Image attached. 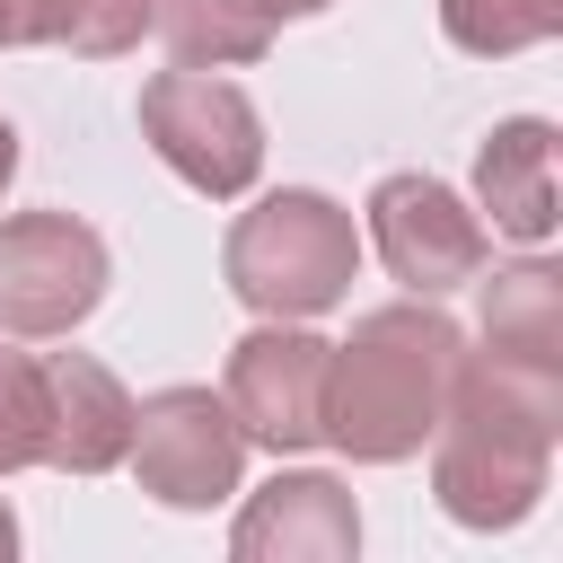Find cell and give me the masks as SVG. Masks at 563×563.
<instances>
[{
    "instance_id": "1",
    "label": "cell",
    "mask_w": 563,
    "mask_h": 563,
    "mask_svg": "<svg viewBox=\"0 0 563 563\" xmlns=\"http://www.w3.org/2000/svg\"><path fill=\"white\" fill-rule=\"evenodd\" d=\"M563 440V369L510 352H457L440 431H431V493L457 528H519L545 501V466Z\"/></svg>"
},
{
    "instance_id": "2",
    "label": "cell",
    "mask_w": 563,
    "mask_h": 563,
    "mask_svg": "<svg viewBox=\"0 0 563 563\" xmlns=\"http://www.w3.org/2000/svg\"><path fill=\"white\" fill-rule=\"evenodd\" d=\"M466 334L431 299H396L352 317L343 343H325V440L352 466H396L440 431L449 378Z\"/></svg>"
},
{
    "instance_id": "3",
    "label": "cell",
    "mask_w": 563,
    "mask_h": 563,
    "mask_svg": "<svg viewBox=\"0 0 563 563\" xmlns=\"http://www.w3.org/2000/svg\"><path fill=\"white\" fill-rule=\"evenodd\" d=\"M220 273H229V290H238L255 317H325V308L352 290V273H361L352 211H343L334 194L282 185V194H264L255 211L229 220Z\"/></svg>"
},
{
    "instance_id": "4",
    "label": "cell",
    "mask_w": 563,
    "mask_h": 563,
    "mask_svg": "<svg viewBox=\"0 0 563 563\" xmlns=\"http://www.w3.org/2000/svg\"><path fill=\"white\" fill-rule=\"evenodd\" d=\"M141 132H150V150H158L194 194H211V202H238V194L264 176V114H255V97H246L238 79H220V70H194V62L158 70V79L141 88Z\"/></svg>"
},
{
    "instance_id": "5",
    "label": "cell",
    "mask_w": 563,
    "mask_h": 563,
    "mask_svg": "<svg viewBox=\"0 0 563 563\" xmlns=\"http://www.w3.org/2000/svg\"><path fill=\"white\" fill-rule=\"evenodd\" d=\"M123 457H132V475H141L150 501L211 510L246 475V431H238L229 396H211V387H158V396L132 405V449Z\"/></svg>"
},
{
    "instance_id": "6",
    "label": "cell",
    "mask_w": 563,
    "mask_h": 563,
    "mask_svg": "<svg viewBox=\"0 0 563 563\" xmlns=\"http://www.w3.org/2000/svg\"><path fill=\"white\" fill-rule=\"evenodd\" d=\"M106 238L70 211L0 220V334H70L106 299Z\"/></svg>"
},
{
    "instance_id": "7",
    "label": "cell",
    "mask_w": 563,
    "mask_h": 563,
    "mask_svg": "<svg viewBox=\"0 0 563 563\" xmlns=\"http://www.w3.org/2000/svg\"><path fill=\"white\" fill-rule=\"evenodd\" d=\"M229 413L273 457H299L325 440V343L308 334V317H264L229 352Z\"/></svg>"
},
{
    "instance_id": "8",
    "label": "cell",
    "mask_w": 563,
    "mask_h": 563,
    "mask_svg": "<svg viewBox=\"0 0 563 563\" xmlns=\"http://www.w3.org/2000/svg\"><path fill=\"white\" fill-rule=\"evenodd\" d=\"M369 246L413 299H449L484 273V220L440 185V176H378L369 194Z\"/></svg>"
},
{
    "instance_id": "9",
    "label": "cell",
    "mask_w": 563,
    "mask_h": 563,
    "mask_svg": "<svg viewBox=\"0 0 563 563\" xmlns=\"http://www.w3.org/2000/svg\"><path fill=\"white\" fill-rule=\"evenodd\" d=\"M352 545H361V510L317 466H290L264 493H246V510L229 528L238 563H352Z\"/></svg>"
},
{
    "instance_id": "10",
    "label": "cell",
    "mask_w": 563,
    "mask_h": 563,
    "mask_svg": "<svg viewBox=\"0 0 563 563\" xmlns=\"http://www.w3.org/2000/svg\"><path fill=\"white\" fill-rule=\"evenodd\" d=\"M44 387H53L44 466H62V475H106V466H123V449H132V396H123V378H114L106 361H88V352H53V361H44Z\"/></svg>"
},
{
    "instance_id": "11",
    "label": "cell",
    "mask_w": 563,
    "mask_h": 563,
    "mask_svg": "<svg viewBox=\"0 0 563 563\" xmlns=\"http://www.w3.org/2000/svg\"><path fill=\"white\" fill-rule=\"evenodd\" d=\"M475 202L519 246H545L554 238V123L545 114L493 123V141L475 150Z\"/></svg>"
},
{
    "instance_id": "12",
    "label": "cell",
    "mask_w": 563,
    "mask_h": 563,
    "mask_svg": "<svg viewBox=\"0 0 563 563\" xmlns=\"http://www.w3.org/2000/svg\"><path fill=\"white\" fill-rule=\"evenodd\" d=\"M317 9L334 0H158V35L194 70H238V62H264L282 18H317Z\"/></svg>"
},
{
    "instance_id": "13",
    "label": "cell",
    "mask_w": 563,
    "mask_h": 563,
    "mask_svg": "<svg viewBox=\"0 0 563 563\" xmlns=\"http://www.w3.org/2000/svg\"><path fill=\"white\" fill-rule=\"evenodd\" d=\"M484 282V273H475ZM484 352H510V361H545L563 369V273L554 264H501L484 282Z\"/></svg>"
},
{
    "instance_id": "14",
    "label": "cell",
    "mask_w": 563,
    "mask_h": 563,
    "mask_svg": "<svg viewBox=\"0 0 563 563\" xmlns=\"http://www.w3.org/2000/svg\"><path fill=\"white\" fill-rule=\"evenodd\" d=\"M440 26H449L457 53L501 62V53H528V44L563 35V0H440Z\"/></svg>"
},
{
    "instance_id": "15",
    "label": "cell",
    "mask_w": 563,
    "mask_h": 563,
    "mask_svg": "<svg viewBox=\"0 0 563 563\" xmlns=\"http://www.w3.org/2000/svg\"><path fill=\"white\" fill-rule=\"evenodd\" d=\"M44 440H53V387H44V361L18 352L9 334L0 343V475L44 466Z\"/></svg>"
},
{
    "instance_id": "16",
    "label": "cell",
    "mask_w": 563,
    "mask_h": 563,
    "mask_svg": "<svg viewBox=\"0 0 563 563\" xmlns=\"http://www.w3.org/2000/svg\"><path fill=\"white\" fill-rule=\"evenodd\" d=\"M158 26V0H44V44H70L79 62H114Z\"/></svg>"
},
{
    "instance_id": "17",
    "label": "cell",
    "mask_w": 563,
    "mask_h": 563,
    "mask_svg": "<svg viewBox=\"0 0 563 563\" xmlns=\"http://www.w3.org/2000/svg\"><path fill=\"white\" fill-rule=\"evenodd\" d=\"M44 44V0H0V53Z\"/></svg>"
},
{
    "instance_id": "18",
    "label": "cell",
    "mask_w": 563,
    "mask_h": 563,
    "mask_svg": "<svg viewBox=\"0 0 563 563\" xmlns=\"http://www.w3.org/2000/svg\"><path fill=\"white\" fill-rule=\"evenodd\" d=\"M9 176H18V123L0 114V194H9Z\"/></svg>"
},
{
    "instance_id": "19",
    "label": "cell",
    "mask_w": 563,
    "mask_h": 563,
    "mask_svg": "<svg viewBox=\"0 0 563 563\" xmlns=\"http://www.w3.org/2000/svg\"><path fill=\"white\" fill-rule=\"evenodd\" d=\"M18 554V519H9V501H0V563Z\"/></svg>"
}]
</instances>
